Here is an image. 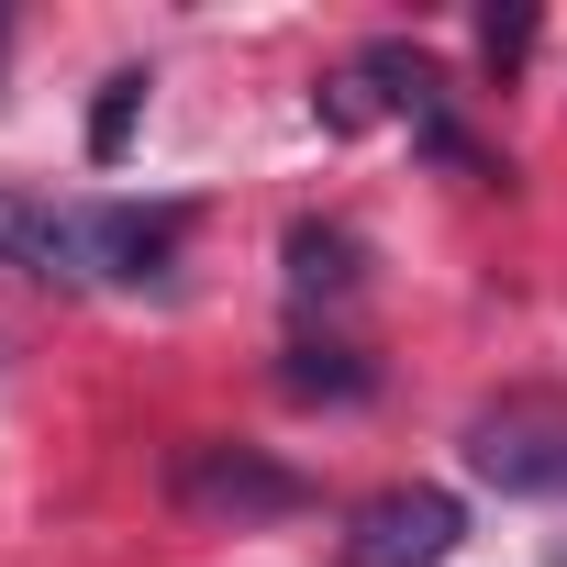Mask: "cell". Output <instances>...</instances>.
Listing matches in <instances>:
<instances>
[{
  "label": "cell",
  "instance_id": "6",
  "mask_svg": "<svg viewBox=\"0 0 567 567\" xmlns=\"http://www.w3.org/2000/svg\"><path fill=\"white\" fill-rule=\"evenodd\" d=\"M290 290L301 301H346L357 290V234L346 223H290Z\"/></svg>",
  "mask_w": 567,
  "mask_h": 567
},
{
  "label": "cell",
  "instance_id": "4",
  "mask_svg": "<svg viewBox=\"0 0 567 567\" xmlns=\"http://www.w3.org/2000/svg\"><path fill=\"white\" fill-rule=\"evenodd\" d=\"M467 467L501 478V489H556V478H567V423H545V412H489V423L467 434Z\"/></svg>",
  "mask_w": 567,
  "mask_h": 567
},
{
  "label": "cell",
  "instance_id": "7",
  "mask_svg": "<svg viewBox=\"0 0 567 567\" xmlns=\"http://www.w3.org/2000/svg\"><path fill=\"white\" fill-rule=\"evenodd\" d=\"M278 390H290V401H368V357L334 346V334H323V346L301 334L290 357H278Z\"/></svg>",
  "mask_w": 567,
  "mask_h": 567
},
{
  "label": "cell",
  "instance_id": "9",
  "mask_svg": "<svg viewBox=\"0 0 567 567\" xmlns=\"http://www.w3.org/2000/svg\"><path fill=\"white\" fill-rule=\"evenodd\" d=\"M478 45H489V68H512V56L534 45V23H523V12H512V23H478Z\"/></svg>",
  "mask_w": 567,
  "mask_h": 567
},
{
  "label": "cell",
  "instance_id": "2",
  "mask_svg": "<svg viewBox=\"0 0 567 567\" xmlns=\"http://www.w3.org/2000/svg\"><path fill=\"white\" fill-rule=\"evenodd\" d=\"M456 534H467L456 489L401 478V489H379V501H357V512H346V567H445V556H456Z\"/></svg>",
  "mask_w": 567,
  "mask_h": 567
},
{
  "label": "cell",
  "instance_id": "1",
  "mask_svg": "<svg viewBox=\"0 0 567 567\" xmlns=\"http://www.w3.org/2000/svg\"><path fill=\"white\" fill-rule=\"evenodd\" d=\"M167 489H178V512H189V523H223V534L290 523V512L312 501V489H301V467H278V456H256V445H178Z\"/></svg>",
  "mask_w": 567,
  "mask_h": 567
},
{
  "label": "cell",
  "instance_id": "5",
  "mask_svg": "<svg viewBox=\"0 0 567 567\" xmlns=\"http://www.w3.org/2000/svg\"><path fill=\"white\" fill-rule=\"evenodd\" d=\"M178 212H134V200H101V278L112 290H156V278L178 267Z\"/></svg>",
  "mask_w": 567,
  "mask_h": 567
},
{
  "label": "cell",
  "instance_id": "8",
  "mask_svg": "<svg viewBox=\"0 0 567 567\" xmlns=\"http://www.w3.org/2000/svg\"><path fill=\"white\" fill-rule=\"evenodd\" d=\"M134 112H145V68H123V79H101V112H90V156H101V167L123 156V134H134Z\"/></svg>",
  "mask_w": 567,
  "mask_h": 567
},
{
  "label": "cell",
  "instance_id": "3",
  "mask_svg": "<svg viewBox=\"0 0 567 567\" xmlns=\"http://www.w3.org/2000/svg\"><path fill=\"white\" fill-rule=\"evenodd\" d=\"M0 267H23V278H101V200L0 189Z\"/></svg>",
  "mask_w": 567,
  "mask_h": 567
}]
</instances>
